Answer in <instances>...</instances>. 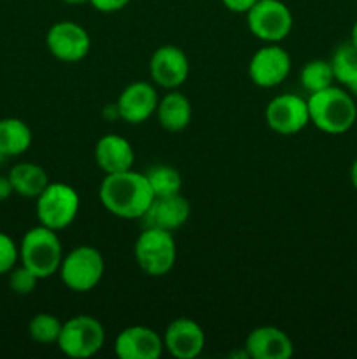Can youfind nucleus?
<instances>
[{
    "instance_id": "f257e3e1",
    "label": "nucleus",
    "mask_w": 357,
    "mask_h": 359,
    "mask_svg": "<svg viewBox=\"0 0 357 359\" xmlns=\"http://www.w3.org/2000/svg\"><path fill=\"white\" fill-rule=\"evenodd\" d=\"M98 196L105 210L122 219H142L154 198L146 174L135 170L105 175Z\"/></svg>"
},
{
    "instance_id": "f03ea898",
    "label": "nucleus",
    "mask_w": 357,
    "mask_h": 359,
    "mask_svg": "<svg viewBox=\"0 0 357 359\" xmlns=\"http://www.w3.org/2000/svg\"><path fill=\"white\" fill-rule=\"evenodd\" d=\"M310 123L328 135L346 133L357 121L356 98L345 88L329 86L307 98Z\"/></svg>"
},
{
    "instance_id": "7ed1b4c3",
    "label": "nucleus",
    "mask_w": 357,
    "mask_h": 359,
    "mask_svg": "<svg viewBox=\"0 0 357 359\" xmlns=\"http://www.w3.org/2000/svg\"><path fill=\"white\" fill-rule=\"evenodd\" d=\"M62 242L58 233L48 226L31 228L20 244V262L38 279H49L59 270L63 259Z\"/></svg>"
},
{
    "instance_id": "20e7f679",
    "label": "nucleus",
    "mask_w": 357,
    "mask_h": 359,
    "mask_svg": "<svg viewBox=\"0 0 357 359\" xmlns=\"http://www.w3.org/2000/svg\"><path fill=\"white\" fill-rule=\"evenodd\" d=\"M139 269L149 277H163L177 262V245L172 231L149 228L139 235L133 248Z\"/></svg>"
},
{
    "instance_id": "39448f33",
    "label": "nucleus",
    "mask_w": 357,
    "mask_h": 359,
    "mask_svg": "<svg viewBox=\"0 0 357 359\" xmlns=\"http://www.w3.org/2000/svg\"><path fill=\"white\" fill-rule=\"evenodd\" d=\"M59 279L74 293H88L100 284L105 272L102 252L93 245H77L63 256Z\"/></svg>"
},
{
    "instance_id": "423d86ee",
    "label": "nucleus",
    "mask_w": 357,
    "mask_h": 359,
    "mask_svg": "<svg viewBox=\"0 0 357 359\" xmlns=\"http://www.w3.org/2000/svg\"><path fill=\"white\" fill-rule=\"evenodd\" d=\"M35 200L38 223L55 231L70 226L80 209L79 193L65 182H49Z\"/></svg>"
},
{
    "instance_id": "0eeeda50",
    "label": "nucleus",
    "mask_w": 357,
    "mask_h": 359,
    "mask_svg": "<svg viewBox=\"0 0 357 359\" xmlns=\"http://www.w3.org/2000/svg\"><path fill=\"white\" fill-rule=\"evenodd\" d=\"M105 344V330L93 316H74L62 326L56 342L65 356L72 359H88L102 351Z\"/></svg>"
},
{
    "instance_id": "6e6552de",
    "label": "nucleus",
    "mask_w": 357,
    "mask_h": 359,
    "mask_svg": "<svg viewBox=\"0 0 357 359\" xmlns=\"http://www.w3.org/2000/svg\"><path fill=\"white\" fill-rule=\"evenodd\" d=\"M245 16L251 34L266 44H279L293 30V13L282 0H258Z\"/></svg>"
},
{
    "instance_id": "1a4fd4ad",
    "label": "nucleus",
    "mask_w": 357,
    "mask_h": 359,
    "mask_svg": "<svg viewBox=\"0 0 357 359\" xmlns=\"http://www.w3.org/2000/svg\"><path fill=\"white\" fill-rule=\"evenodd\" d=\"M265 119L279 135H296L310 125L307 98L294 93L276 95L266 105Z\"/></svg>"
},
{
    "instance_id": "9d476101",
    "label": "nucleus",
    "mask_w": 357,
    "mask_h": 359,
    "mask_svg": "<svg viewBox=\"0 0 357 359\" xmlns=\"http://www.w3.org/2000/svg\"><path fill=\"white\" fill-rule=\"evenodd\" d=\"M46 46L59 62L76 63L88 56L91 49V39L86 28L76 21H58L48 30Z\"/></svg>"
},
{
    "instance_id": "9b49d317",
    "label": "nucleus",
    "mask_w": 357,
    "mask_h": 359,
    "mask_svg": "<svg viewBox=\"0 0 357 359\" xmlns=\"http://www.w3.org/2000/svg\"><path fill=\"white\" fill-rule=\"evenodd\" d=\"M290 56L282 46L266 44L252 55L248 62V77L259 88H275L290 74Z\"/></svg>"
},
{
    "instance_id": "f8f14e48",
    "label": "nucleus",
    "mask_w": 357,
    "mask_h": 359,
    "mask_svg": "<svg viewBox=\"0 0 357 359\" xmlns=\"http://www.w3.org/2000/svg\"><path fill=\"white\" fill-rule=\"evenodd\" d=\"M150 79L164 90H177L189 76L188 55L177 46H161L149 60Z\"/></svg>"
},
{
    "instance_id": "ddd939ff",
    "label": "nucleus",
    "mask_w": 357,
    "mask_h": 359,
    "mask_svg": "<svg viewBox=\"0 0 357 359\" xmlns=\"http://www.w3.org/2000/svg\"><path fill=\"white\" fill-rule=\"evenodd\" d=\"M163 351V337L149 326H128L114 340V353L119 359H160Z\"/></svg>"
},
{
    "instance_id": "4468645a",
    "label": "nucleus",
    "mask_w": 357,
    "mask_h": 359,
    "mask_svg": "<svg viewBox=\"0 0 357 359\" xmlns=\"http://www.w3.org/2000/svg\"><path fill=\"white\" fill-rule=\"evenodd\" d=\"M156 88L147 81H136V83L128 84L115 102L118 116L122 121L130 125H140L146 123L153 114H156L158 107Z\"/></svg>"
},
{
    "instance_id": "2eb2a0df",
    "label": "nucleus",
    "mask_w": 357,
    "mask_h": 359,
    "mask_svg": "<svg viewBox=\"0 0 357 359\" xmlns=\"http://www.w3.org/2000/svg\"><path fill=\"white\" fill-rule=\"evenodd\" d=\"M164 349L177 359H195L203 353L205 332L189 318H177L167 326L163 335Z\"/></svg>"
},
{
    "instance_id": "dca6fc26",
    "label": "nucleus",
    "mask_w": 357,
    "mask_h": 359,
    "mask_svg": "<svg viewBox=\"0 0 357 359\" xmlns=\"http://www.w3.org/2000/svg\"><path fill=\"white\" fill-rule=\"evenodd\" d=\"M191 216V203L181 193L168 196H154L144 214V224L149 228L175 231L184 226Z\"/></svg>"
},
{
    "instance_id": "f3484780",
    "label": "nucleus",
    "mask_w": 357,
    "mask_h": 359,
    "mask_svg": "<svg viewBox=\"0 0 357 359\" xmlns=\"http://www.w3.org/2000/svg\"><path fill=\"white\" fill-rule=\"evenodd\" d=\"M245 353L252 359H289L294 344L286 332L276 326H258L245 339Z\"/></svg>"
},
{
    "instance_id": "a211bd4d",
    "label": "nucleus",
    "mask_w": 357,
    "mask_h": 359,
    "mask_svg": "<svg viewBox=\"0 0 357 359\" xmlns=\"http://www.w3.org/2000/svg\"><path fill=\"white\" fill-rule=\"evenodd\" d=\"M94 160L105 175L119 174V172L132 170L135 163V151L125 137L118 133H107L98 139L94 146Z\"/></svg>"
},
{
    "instance_id": "6ab92c4d",
    "label": "nucleus",
    "mask_w": 357,
    "mask_h": 359,
    "mask_svg": "<svg viewBox=\"0 0 357 359\" xmlns=\"http://www.w3.org/2000/svg\"><path fill=\"white\" fill-rule=\"evenodd\" d=\"M156 118L161 128H164L167 132H182L191 123V102L181 91L168 90V93L158 100Z\"/></svg>"
},
{
    "instance_id": "aec40b11",
    "label": "nucleus",
    "mask_w": 357,
    "mask_h": 359,
    "mask_svg": "<svg viewBox=\"0 0 357 359\" xmlns=\"http://www.w3.org/2000/svg\"><path fill=\"white\" fill-rule=\"evenodd\" d=\"M9 179L14 193L23 198H37L49 184V177L44 168L30 161L14 165L9 172Z\"/></svg>"
},
{
    "instance_id": "412c9836",
    "label": "nucleus",
    "mask_w": 357,
    "mask_h": 359,
    "mask_svg": "<svg viewBox=\"0 0 357 359\" xmlns=\"http://www.w3.org/2000/svg\"><path fill=\"white\" fill-rule=\"evenodd\" d=\"M31 146V130L23 119L4 118L0 119V151L7 158L20 156L27 153Z\"/></svg>"
},
{
    "instance_id": "4be33fe9",
    "label": "nucleus",
    "mask_w": 357,
    "mask_h": 359,
    "mask_svg": "<svg viewBox=\"0 0 357 359\" xmlns=\"http://www.w3.org/2000/svg\"><path fill=\"white\" fill-rule=\"evenodd\" d=\"M147 182L154 196L177 195L182 189V175L177 168L170 165H156L146 172Z\"/></svg>"
},
{
    "instance_id": "5701e85b",
    "label": "nucleus",
    "mask_w": 357,
    "mask_h": 359,
    "mask_svg": "<svg viewBox=\"0 0 357 359\" xmlns=\"http://www.w3.org/2000/svg\"><path fill=\"white\" fill-rule=\"evenodd\" d=\"M300 81L301 86L308 93H315V91L332 86L335 84V72H332L331 62H328V60H310L301 69Z\"/></svg>"
},
{
    "instance_id": "b1692460",
    "label": "nucleus",
    "mask_w": 357,
    "mask_h": 359,
    "mask_svg": "<svg viewBox=\"0 0 357 359\" xmlns=\"http://www.w3.org/2000/svg\"><path fill=\"white\" fill-rule=\"evenodd\" d=\"M62 326L63 323L56 316L49 314V312H38L28 323V333L34 342L51 346V344L58 342Z\"/></svg>"
},
{
    "instance_id": "393cba45",
    "label": "nucleus",
    "mask_w": 357,
    "mask_h": 359,
    "mask_svg": "<svg viewBox=\"0 0 357 359\" xmlns=\"http://www.w3.org/2000/svg\"><path fill=\"white\" fill-rule=\"evenodd\" d=\"M329 62L335 72V81L343 86L357 72V48L352 42H345L335 49Z\"/></svg>"
},
{
    "instance_id": "a878e982",
    "label": "nucleus",
    "mask_w": 357,
    "mask_h": 359,
    "mask_svg": "<svg viewBox=\"0 0 357 359\" xmlns=\"http://www.w3.org/2000/svg\"><path fill=\"white\" fill-rule=\"evenodd\" d=\"M38 280L41 279H38L31 270H28L24 265L14 266V269L9 272V287L13 290V293L16 294L34 293Z\"/></svg>"
},
{
    "instance_id": "bb28decb",
    "label": "nucleus",
    "mask_w": 357,
    "mask_h": 359,
    "mask_svg": "<svg viewBox=\"0 0 357 359\" xmlns=\"http://www.w3.org/2000/svg\"><path fill=\"white\" fill-rule=\"evenodd\" d=\"M20 259V248L7 233L0 231V276L9 273Z\"/></svg>"
},
{
    "instance_id": "cd10ccee",
    "label": "nucleus",
    "mask_w": 357,
    "mask_h": 359,
    "mask_svg": "<svg viewBox=\"0 0 357 359\" xmlns=\"http://www.w3.org/2000/svg\"><path fill=\"white\" fill-rule=\"evenodd\" d=\"M130 2H132V0H90V4L94 7V9L105 14L122 11Z\"/></svg>"
},
{
    "instance_id": "c85d7f7f",
    "label": "nucleus",
    "mask_w": 357,
    "mask_h": 359,
    "mask_svg": "<svg viewBox=\"0 0 357 359\" xmlns=\"http://www.w3.org/2000/svg\"><path fill=\"white\" fill-rule=\"evenodd\" d=\"M223 4L230 13L247 14L258 4V0H223Z\"/></svg>"
},
{
    "instance_id": "c756f323",
    "label": "nucleus",
    "mask_w": 357,
    "mask_h": 359,
    "mask_svg": "<svg viewBox=\"0 0 357 359\" xmlns=\"http://www.w3.org/2000/svg\"><path fill=\"white\" fill-rule=\"evenodd\" d=\"M13 193L14 189H13V184H10L9 175H0V202L9 198Z\"/></svg>"
},
{
    "instance_id": "7c9ffc66",
    "label": "nucleus",
    "mask_w": 357,
    "mask_h": 359,
    "mask_svg": "<svg viewBox=\"0 0 357 359\" xmlns=\"http://www.w3.org/2000/svg\"><path fill=\"white\" fill-rule=\"evenodd\" d=\"M343 88H345V90L349 91L354 98H357V72L354 74V76L350 77L345 84H343Z\"/></svg>"
},
{
    "instance_id": "2f4dec72",
    "label": "nucleus",
    "mask_w": 357,
    "mask_h": 359,
    "mask_svg": "<svg viewBox=\"0 0 357 359\" xmlns=\"http://www.w3.org/2000/svg\"><path fill=\"white\" fill-rule=\"evenodd\" d=\"M350 181H352V186L354 189L357 191V158L354 160L352 167H350Z\"/></svg>"
},
{
    "instance_id": "473e14b6",
    "label": "nucleus",
    "mask_w": 357,
    "mask_h": 359,
    "mask_svg": "<svg viewBox=\"0 0 357 359\" xmlns=\"http://www.w3.org/2000/svg\"><path fill=\"white\" fill-rule=\"evenodd\" d=\"M350 42H352V44L357 48V21H356V23H354L352 32H350Z\"/></svg>"
},
{
    "instance_id": "72a5a7b5",
    "label": "nucleus",
    "mask_w": 357,
    "mask_h": 359,
    "mask_svg": "<svg viewBox=\"0 0 357 359\" xmlns=\"http://www.w3.org/2000/svg\"><path fill=\"white\" fill-rule=\"evenodd\" d=\"M62 2L70 4V6H79V4H86L90 2V0H62Z\"/></svg>"
},
{
    "instance_id": "f704fd0d",
    "label": "nucleus",
    "mask_w": 357,
    "mask_h": 359,
    "mask_svg": "<svg viewBox=\"0 0 357 359\" xmlns=\"http://www.w3.org/2000/svg\"><path fill=\"white\" fill-rule=\"evenodd\" d=\"M6 160H7V156H6V154L2 153V151H0V167H2L4 161H6Z\"/></svg>"
},
{
    "instance_id": "c9c22d12",
    "label": "nucleus",
    "mask_w": 357,
    "mask_h": 359,
    "mask_svg": "<svg viewBox=\"0 0 357 359\" xmlns=\"http://www.w3.org/2000/svg\"><path fill=\"white\" fill-rule=\"evenodd\" d=\"M356 2H357V0H356Z\"/></svg>"
}]
</instances>
